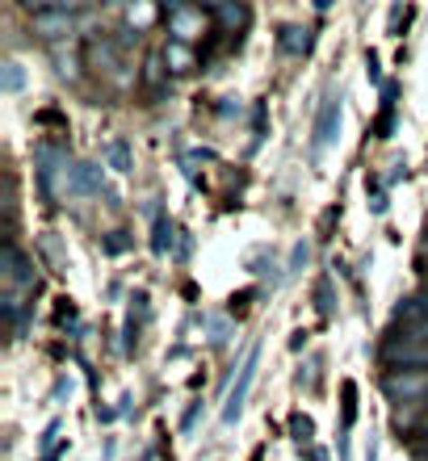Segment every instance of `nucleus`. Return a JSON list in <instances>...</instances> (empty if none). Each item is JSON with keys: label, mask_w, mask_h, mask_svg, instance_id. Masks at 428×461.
Segmentation results:
<instances>
[{"label": "nucleus", "mask_w": 428, "mask_h": 461, "mask_svg": "<svg viewBox=\"0 0 428 461\" xmlns=\"http://www.w3.org/2000/svg\"><path fill=\"white\" fill-rule=\"evenodd\" d=\"M311 461H328V453H323V449H311Z\"/></svg>", "instance_id": "nucleus-27"}, {"label": "nucleus", "mask_w": 428, "mask_h": 461, "mask_svg": "<svg viewBox=\"0 0 428 461\" xmlns=\"http://www.w3.org/2000/svg\"><path fill=\"white\" fill-rule=\"evenodd\" d=\"M341 113H344V105H341V93H328L323 97V105H319V113H315V139H311V151L315 156H323L332 143H336V134H341Z\"/></svg>", "instance_id": "nucleus-4"}, {"label": "nucleus", "mask_w": 428, "mask_h": 461, "mask_svg": "<svg viewBox=\"0 0 428 461\" xmlns=\"http://www.w3.org/2000/svg\"><path fill=\"white\" fill-rule=\"evenodd\" d=\"M72 22H76V9H63V5H42L34 9V30L47 42H59L63 34H72Z\"/></svg>", "instance_id": "nucleus-8"}, {"label": "nucleus", "mask_w": 428, "mask_h": 461, "mask_svg": "<svg viewBox=\"0 0 428 461\" xmlns=\"http://www.w3.org/2000/svg\"><path fill=\"white\" fill-rule=\"evenodd\" d=\"M105 159H110L114 172H126V168H131V147H126V139H114V143L105 147Z\"/></svg>", "instance_id": "nucleus-18"}, {"label": "nucleus", "mask_w": 428, "mask_h": 461, "mask_svg": "<svg viewBox=\"0 0 428 461\" xmlns=\"http://www.w3.org/2000/svg\"><path fill=\"white\" fill-rule=\"evenodd\" d=\"M395 328H404V336L428 340V294H412L395 306Z\"/></svg>", "instance_id": "nucleus-7"}, {"label": "nucleus", "mask_w": 428, "mask_h": 461, "mask_svg": "<svg viewBox=\"0 0 428 461\" xmlns=\"http://www.w3.org/2000/svg\"><path fill=\"white\" fill-rule=\"evenodd\" d=\"M55 437H59V424H50L47 432H42V449H50V445H55Z\"/></svg>", "instance_id": "nucleus-25"}, {"label": "nucleus", "mask_w": 428, "mask_h": 461, "mask_svg": "<svg viewBox=\"0 0 428 461\" xmlns=\"http://www.w3.org/2000/svg\"><path fill=\"white\" fill-rule=\"evenodd\" d=\"M123 38H114V34H93L88 38V63L97 68V72L105 76H118V80H126V55H123Z\"/></svg>", "instance_id": "nucleus-3"}, {"label": "nucleus", "mask_w": 428, "mask_h": 461, "mask_svg": "<svg viewBox=\"0 0 428 461\" xmlns=\"http://www.w3.org/2000/svg\"><path fill=\"white\" fill-rule=\"evenodd\" d=\"M382 394L391 402L416 407L428 399V374H382Z\"/></svg>", "instance_id": "nucleus-5"}, {"label": "nucleus", "mask_w": 428, "mask_h": 461, "mask_svg": "<svg viewBox=\"0 0 428 461\" xmlns=\"http://www.w3.org/2000/svg\"><path fill=\"white\" fill-rule=\"evenodd\" d=\"M68 194H105V176H101L97 164H76L72 181H68Z\"/></svg>", "instance_id": "nucleus-11"}, {"label": "nucleus", "mask_w": 428, "mask_h": 461, "mask_svg": "<svg viewBox=\"0 0 428 461\" xmlns=\"http://www.w3.org/2000/svg\"><path fill=\"white\" fill-rule=\"evenodd\" d=\"M151 22H156V9H151V5H131V9H126V25H135V38H139V30H147Z\"/></svg>", "instance_id": "nucleus-21"}, {"label": "nucleus", "mask_w": 428, "mask_h": 461, "mask_svg": "<svg viewBox=\"0 0 428 461\" xmlns=\"http://www.w3.org/2000/svg\"><path fill=\"white\" fill-rule=\"evenodd\" d=\"M151 252L156 256H168L172 252V222L164 214H156V235H151Z\"/></svg>", "instance_id": "nucleus-17"}, {"label": "nucleus", "mask_w": 428, "mask_h": 461, "mask_svg": "<svg viewBox=\"0 0 428 461\" xmlns=\"http://www.w3.org/2000/svg\"><path fill=\"white\" fill-rule=\"evenodd\" d=\"M366 461H378V440L369 437V449H366Z\"/></svg>", "instance_id": "nucleus-26"}, {"label": "nucleus", "mask_w": 428, "mask_h": 461, "mask_svg": "<svg viewBox=\"0 0 428 461\" xmlns=\"http://www.w3.org/2000/svg\"><path fill=\"white\" fill-rule=\"evenodd\" d=\"M159 55H164V63H168V72H172V76H185V72H194V68H197L194 47H189V42H177V38H168Z\"/></svg>", "instance_id": "nucleus-12"}, {"label": "nucleus", "mask_w": 428, "mask_h": 461, "mask_svg": "<svg viewBox=\"0 0 428 461\" xmlns=\"http://www.w3.org/2000/svg\"><path fill=\"white\" fill-rule=\"evenodd\" d=\"M278 47H282L286 55H306V50H311V30H306V25H282Z\"/></svg>", "instance_id": "nucleus-14"}, {"label": "nucleus", "mask_w": 428, "mask_h": 461, "mask_svg": "<svg viewBox=\"0 0 428 461\" xmlns=\"http://www.w3.org/2000/svg\"><path fill=\"white\" fill-rule=\"evenodd\" d=\"M290 437L298 440V445H311V437H315V424H311V415H303V411L290 415Z\"/></svg>", "instance_id": "nucleus-19"}, {"label": "nucleus", "mask_w": 428, "mask_h": 461, "mask_svg": "<svg viewBox=\"0 0 428 461\" xmlns=\"http://www.w3.org/2000/svg\"><path fill=\"white\" fill-rule=\"evenodd\" d=\"M378 357L391 374H428V340H416V336L395 331L391 340H382Z\"/></svg>", "instance_id": "nucleus-1"}, {"label": "nucleus", "mask_w": 428, "mask_h": 461, "mask_svg": "<svg viewBox=\"0 0 428 461\" xmlns=\"http://www.w3.org/2000/svg\"><path fill=\"white\" fill-rule=\"evenodd\" d=\"M59 76H68V80H76V76H80V63H76V55H59Z\"/></svg>", "instance_id": "nucleus-23"}, {"label": "nucleus", "mask_w": 428, "mask_h": 461, "mask_svg": "<svg viewBox=\"0 0 428 461\" xmlns=\"http://www.w3.org/2000/svg\"><path fill=\"white\" fill-rule=\"evenodd\" d=\"M257 365H260V344L244 352V361H240V374H235V386L227 390V402H223V424H235L240 415H244V402H248V390L257 382Z\"/></svg>", "instance_id": "nucleus-2"}, {"label": "nucleus", "mask_w": 428, "mask_h": 461, "mask_svg": "<svg viewBox=\"0 0 428 461\" xmlns=\"http://www.w3.org/2000/svg\"><path fill=\"white\" fill-rule=\"evenodd\" d=\"M126 230H110V240H105V252L110 256H118V252H126V240H123Z\"/></svg>", "instance_id": "nucleus-24"}, {"label": "nucleus", "mask_w": 428, "mask_h": 461, "mask_svg": "<svg viewBox=\"0 0 428 461\" xmlns=\"http://www.w3.org/2000/svg\"><path fill=\"white\" fill-rule=\"evenodd\" d=\"M341 399H344V424H341V437L353 428V420H357V386L353 382H344L341 386Z\"/></svg>", "instance_id": "nucleus-20"}, {"label": "nucleus", "mask_w": 428, "mask_h": 461, "mask_svg": "<svg viewBox=\"0 0 428 461\" xmlns=\"http://www.w3.org/2000/svg\"><path fill=\"white\" fill-rule=\"evenodd\" d=\"M0 265H5V281H9L13 290H30V285L38 281L34 265H30V256H25L13 240L5 243V260H0Z\"/></svg>", "instance_id": "nucleus-9"}, {"label": "nucleus", "mask_w": 428, "mask_h": 461, "mask_svg": "<svg viewBox=\"0 0 428 461\" xmlns=\"http://www.w3.org/2000/svg\"><path fill=\"white\" fill-rule=\"evenodd\" d=\"M34 164H38V185H42V194H55V172L68 164V147H55V143H42L34 151ZM68 172V168H63Z\"/></svg>", "instance_id": "nucleus-10"}, {"label": "nucleus", "mask_w": 428, "mask_h": 461, "mask_svg": "<svg viewBox=\"0 0 428 461\" xmlns=\"http://www.w3.org/2000/svg\"><path fill=\"white\" fill-rule=\"evenodd\" d=\"M164 76H168V68H164V55H147V63H143V85L156 93V88L164 85Z\"/></svg>", "instance_id": "nucleus-16"}, {"label": "nucleus", "mask_w": 428, "mask_h": 461, "mask_svg": "<svg viewBox=\"0 0 428 461\" xmlns=\"http://www.w3.org/2000/svg\"><path fill=\"white\" fill-rule=\"evenodd\" d=\"M315 311H319V319L336 315V290H332V277H319V285H315Z\"/></svg>", "instance_id": "nucleus-15"}, {"label": "nucleus", "mask_w": 428, "mask_h": 461, "mask_svg": "<svg viewBox=\"0 0 428 461\" xmlns=\"http://www.w3.org/2000/svg\"><path fill=\"white\" fill-rule=\"evenodd\" d=\"M210 17L219 22V30H214V34H232V30H244V25H248V9H244V5H214V9H210Z\"/></svg>", "instance_id": "nucleus-13"}, {"label": "nucleus", "mask_w": 428, "mask_h": 461, "mask_svg": "<svg viewBox=\"0 0 428 461\" xmlns=\"http://www.w3.org/2000/svg\"><path fill=\"white\" fill-rule=\"evenodd\" d=\"M17 88H22V68H17V63H5V93H17Z\"/></svg>", "instance_id": "nucleus-22"}, {"label": "nucleus", "mask_w": 428, "mask_h": 461, "mask_svg": "<svg viewBox=\"0 0 428 461\" xmlns=\"http://www.w3.org/2000/svg\"><path fill=\"white\" fill-rule=\"evenodd\" d=\"M210 9H197V5H172L168 13H164V25H168V34L177 38V42H194L197 34H202V25H206Z\"/></svg>", "instance_id": "nucleus-6"}, {"label": "nucleus", "mask_w": 428, "mask_h": 461, "mask_svg": "<svg viewBox=\"0 0 428 461\" xmlns=\"http://www.w3.org/2000/svg\"><path fill=\"white\" fill-rule=\"evenodd\" d=\"M424 437H428V420H424Z\"/></svg>", "instance_id": "nucleus-28"}]
</instances>
